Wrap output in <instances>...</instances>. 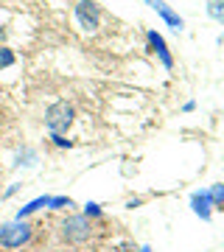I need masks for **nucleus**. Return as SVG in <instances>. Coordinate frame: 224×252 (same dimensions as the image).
<instances>
[{
    "label": "nucleus",
    "mask_w": 224,
    "mask_h": 252,
    "mask_svg": "<svg viewBox=\"0 0 224 252\" xmlns=\"http://www.w3.org/2000/svg\"><path fill=\"white\" fill-rule=\"evenodd\" d=\"M76 121V109L70 101H54L51 107L45 109V129L51 135H64Z\"/></svg>",
    "instance_id": "f257e3e1"
},
{
    "label": "nucleus",
    "mask_w": 224,
    "mask_h": 252,
    "mask_svg": "<svg viewBox=\"0 0 224 252\" xmlns=\"http://www.w3.org/2000/svg\"><path fill=\"white\" fill-rule=\"evenodd\" d=\"M31 235H34V227L26 219H14V221L0 227V247L3 250H20L31 241Z\"/></svg>",
    "instance_id": "f03ea898"
},
{
    "label": "nucleus",
    "mask_w": 224,
    "mask_h": 252,
    "mask_svg": "<svg viewBox=\"0 0 224 252\" xmlns=\"http://www.w3.org/2000/svg\"><path fill=\"white\" fill-rule=\"evenodd\" d=\"M73 14H76V23H79L87 34H96L101 28V6L96 0H76Z\"/></svg>",
    "instance_id": "7ed1b4c3"
},
{
    "label": "nucleus",
    "mask_w": 224,
    "mask_h": 252,
    "mask_svg": "<svg viewBox=\"0 0 224 252\" xmlns=\"http://www.w3.org/2000/svg\"><path fill=\"white\" fill-rule=\"evenodd\" d=\"M90 235H93V224H90L87 216L76 213V216H67L62 221V238L67 244H81V241H87Z\"/></svg>",
    "instance_id": "20e7f679"
},
{
    "label": "nucleus",
    "mask_w": 224,
    "mask_h": 252,
    "mask_svg": "<svg viewBox=\"0 0 224 252\" xmlns=\"http://www.w3.org/2000/svg\"><path fill=\"white\" fill-rule=\"evenodd\" d=\"M146 42H149V48L157 54L162 67H165V70H174V56H171V48H168V42H165V36H162L160 31L149 28V31H146Z\"/></svg>",
    "instance_id": "39448f33"
},
{
    "label": "nucleus",
    "mask_w": 224,
    "mask_h": 252,
    "mask_svg": "<svg viewBox=\"0 0 224 252\" xmlns=\"http://www.w3.org/2000/svg\"><path fill=\"white\" fill-rule=\"evenodd\" d=\"M146 6H152V9L160 14L162 23H165L168 28H174L177 34H179V31H185V20L179 17V11H174L165 0H146Z\"/></svg>",
    "instance_id": "423d86ee"
},
{
    "label": "nucleus",
    "mask_w": 224,
    "mask_h": 252,
    "mask_svg": "<svg viewBox=\"0 0 224 252\" xmlns=\"http://www.w3.org/2000/svg\"><path fill=\"white\" fill-rule=\"evenodd\" d=\"M191 210H193L202 221H210V216H213V202H210L207 188L205 190H193V193H191Z\"/></svg>",
    "instance_id": "0eeeda50"
},
{
    "label": "nucleus",
    "mask_w": 224,
    "mask_h": 252,
    "mask_svg": "<svg viewBox=\"0 0 224 252\" xmlns=\"http://www.w3.org/2000/svg\"><path fill=\"white\" fill-rule=\"evenodd\" d=\"M48 202H51V196L45 193V196H36V199H31V202H26V205L17 210V219H28L31 213H36L39 207H48Z\"/></svg>",
    "instance_id": "6e6552de"
},
{
    "label": "nucleus",
    "mask_w": 224,
    "mask_h": 252,
    "mask_svg": "<svg viewBox=\"0 0 224 252\" xmlns=\"http://www.w3.org/2000/svg\"><path fill=\"white\" fill-rule=\"evenodd\" d=\"M205 11L210 20H216L219 26H224V0H207Z\"/></svg>",
    "instance_id": "1a4fd4ad"
},
{
    "label": "nucleus",
    "mask_w": 224,
    "mask_h": 252,
    "mask_svg": "<svg viewBox=\"0 0 224 252\" xmlns=\"http://www.w3.org/2000/svg\"><path fill=\"white\" fill-rule=\"evenodd\" d=\"M207 193H210V202H213V207H222V210H224V185H222V182L210 185V188H207Z\"/></svg>",
    "instance_id": "9d476101"
},
{
    "label": "nucleus",
    "mask_w": 224,
    "mask_h": 252,
    "mask_svg": "<svg viewBox=\"0 0 224 252\" xmlns=\"http://www.w3.org/2000/svg\"><path fill=\"white\" fill-rule=\"evenodd\" d=\"M20 165H36V152L34 149H23V152L17 154V162H14V168H20Z\"/></svg>",
    "instance_id": "9b49d317"
},
{
    "label": "nucleus",
    "mask_w": 224,
    "mask_h": 252,
    "mask_svg": "<svg viewBox=\"0 0 224 252\" xmlns=\"http://www.w3.org/2000/svg\"><path fill=\"white\" fill-rule=\"evenodd\" d=\"M17 62V56H14V51L6 45H0V70H6V67H11V64Z\"/></svg>",
    "instance_id": "f8f14e48"
},
{
    "label": "nucleus",
    "mask_w": 224,
    "mask_h": 252,
    "mask_svg": "<svg viewBox=\"0 0 224 252\" xmlns=\"http://www.w3.org/2000/svg\"><path fill=\"white\" fill-rule=\"evenodd\" d=\"M48 207H51V210H64V207H73V199L70 196H51Z\"/></svg>",
    "instance_id": "ddd939ff"
},
{
    "label": "nucleus",
    "mask_w": 224,
    "mask_h": 252,
    "mask_svg": "<svg viewBox=\"0 0 224 252\" xmlns=\"http://www.w3.org/2000/svg\"><path fill=\"white\" fill-rule=\"evenodd\" d=\"M81 216H87V219H98V216H104V210H101V205H96V202H87Z\"/></svg>",
    "instance_id": "4468645a"
},
{
    "label": "nucleus",
    "mask_w": 224,
    "mask_h": 252,
    "mask_svg": "<svg viewBox=\"0 0 224 252\" xmlns=\"http://www.w3.org/2000/svg\"><path fill=\"white\" fill-rule=\"evenodd\" d=\"M51 140H54L56 149H70V146H73V140H67L64 135H51Z\"/></svg>",
    "instance_id": "2eb2a0df"
},
{
    "label": "nucleus",
    "mask_w": 224,
    "mask_h": 252,
    "mask_svg": "<svg viewBox=\"0 0 224 252\" xmlns=\"http://www.w3.org/2000/svg\"><path fill=\"white\" fill-rule=\"evenodd\" d=\"M20 188H23V185H20V182H14V185H9V190H6V193H3V199H11V196H14V193H17Z\"/></svg>",
    "instance_id": "dca6fc26"
},
{
    "label": "nucleus",
    "mask_w": 224,
    "mask_h": 252,
    "mask_svg": "<svg viewBox=\"0 0 224 252\" xmlns=\"http://www.w3.org/2000/svg\"><path fill=\"white\" fill-rule=\"evenodd\" d=\"M193 109H196V101H185L182 104V112H193Z\"/></svg>",
    "instance_id": "f3484780"
},
{
    "label": "nucleus",
    "mask_w": 224,
    "mask_h": 252,
    "mask_svg": "<svg viewBox=\"0 0 224 252\" xmlns=\"http://www.w3.org/2000/svg\"><path fill=\"white\" fill-rule=\"evenodd\" d=\"M140 252H152V247H140Z\"/></svg>",
    "instance_id": "a211bd4d"
}]
</instances>
